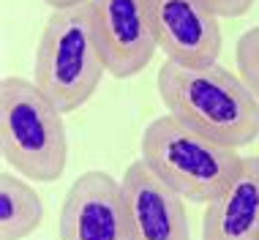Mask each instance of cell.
I'll list each match as a JSON object with an SVG mask.
<instances>
[{
	"label": "cell",
	"mask_w": 259,
	"mask_h": 240,
	"mask_svg": "<svg viewBox=\"0 0 259 240\" xmlns=\"http://www.w3.org/2000/svg\"><path fill=\"white\" fill-rule=\"evenodd\" d=\"M158 96L166 115L227 147H246L259 137V98L237 71L219 66L158 68Z\"/></svg>",
	"instance_id": "1"
},
{
	"label": "cell",
	"mask_w": 259,
	"mask_h": 240,
	"mask_svg": "<svg viewBox=\"0 0 259 240\" xmlns=\"http://www.w3.org/2000/svg\"><path fill=\"white\" fill-rule=\"evenodd\" d=\"M107 71L90 0L50 14L36 44L33 82L63 115L96 96Z\"/></svg>",
	"instance_id": "2"
},
{
	"label": "cell",
	"mask_w": 259,
	"mask_h": 240,
	"mask_svg": "<svg viewBox=\"0 0 259 240\" xmlns=\"http://www.w3.org/2000/svg\"><path fill=\"white\" fill-rule=\"evenodd\" d=\"M0 156L14 172L36 183H55L66 172L68 134L63 112L33 79L0 82Z\"/></svg>",
	"instance_id": "3"
},
{
	"label": "cell",
	"mask_w": 259,
	"mask_h": 240,
	"mask_svg": "<svg viewBox=\"0 0 259 240\" xmlns=\"http://www.w3.org/2000/svg\"><path fill=\"white\" fill-rule=\"evenodd\" d=\"M139 153L166 186L186 202L197 205L213 202L243 161L235 147L215 142L172 115L150 120L139 142Z\"/></svg>",
	"instance_id": "4"
},
{
	"label": "cell",
	"mask_w": 259,
	"mask_h": 240,
	"mask_svg": "<svg viewBox=\"0 0 259 240\" xmlns=\"http://www.w3.org/2000/svg\"><path fill=\"white\" fill-rule=\"evenodd\" d=\"M96 33L115 79H131L150 66L158 49L153 0H90Z\"/></svg>",
	"instance_id": "5"
},
{
	"label": "cell",
	"mask_w": 259,
	"mask_h": 240,
	"mask_svg": "<svg viewBox=\"0 0 259 240\" xmlns=\"http://www.w3.org/2000/svg\"><path fill=\"white\" fill-rule=\"evenodd\" d=\"M60 240H131L120 180L109 172H82L66 191L58 218Z\"/></svg>",
	"instance_id": "6"
},
{
	"label": "cell",
	"mask_w": 259,
	"mask_h": 240,
	"mask_svg": "<svg viewBox=\"0 0 259 240\" xmlns=\"http://www.w3.org/2000/svg\"><path fill=\"white\" fill-rule=\"evenodd\" d=\"M205 0H153L156 41L166 63L213 66L219 63L224 36L221 22Z\"/></svg>",
	"instance_id": "7"
},
{
	"label": "cell",
	"mask_w": 259,
	"mask_h": 240,
	"mask_svg": "<svg viewBox=\"0 0 259 240\" xmlns=\"http://www.w3.org/2000/svg\"><path fill=\"white\" fill-rule=\"evenodd\" d=\"M131 240H191L186 199L169 188L142 158L120 180Z\"/></svg>",
	"instance_id": "8"
},
{
	"label": "cell",
	"mask_w": 259,
	"mask_h": 240,
	"mask_svg": "<svg viewBox=\"0 0 259 240\" xmlns=\"http://www.w3.org/2000/svg\"><path fill=\"white\" fill-rule=\"evenodd\" d=\"M202 240H259V156H246L227 188L207 202Z\"/></svg>",
	"instance_id": "9"
},
{
	"label": "cell",
	"mask_w": 259,
	"mask_h": 240,
	"mask_svg": "<svg viewBox=\"0 0 259 240\" xmlns=\"http://www.w3.org/2000/svg\"><path fill=\"white\" fill-rule=\"evenodd\" d=\"M44 221V202L27 180L0 175V240H25Z\"/></svg>",
	"instance_id": "10"
},
{
	"label": "cell",
	"mask_w": 259,
	"mask_h": 240,
	"mask_svg": "<svg viewBox=\"0 0 259 240\" xmlns=\"http://www.w3.org/2000/svg\"><path fill=\"white\" fill-rule=\"evenodd\" d=\"M235 63H237V74L251 88V93L259 98V25L237 38Z\"/></svg>",
	"instance_id": "11"
},
{
	"label": "cell",
	"mask_w": 259,
	"mask_h": 240,
	"mask_svg": "<svg viewBox=\"0 0 259 240\" xmlns=\"http://www.w3.org/2000/svg\"><path fill=\"white\" fill-rule=\"evenodd\" d=\"M205 3L219 14L221 19H235V17L248 14L251 6H254V0H205Z\"/></svg>",
	"instance_id": "12"
},
{
	"label": "cell",
	"mask_w": 259,
	"mask_h": 240,
	"mask_svg": "<svg viewBox=\"0 0 259 240\" xmlns=\"http://www.w3.org/2000/svg\"><path fill=\"white\" fill-rule=\"evenodd\" d=\"M47 6H52L55 11L58 9H71V6H76V3H82V0H44Z\"/></svg>",
	"instance_id": "13"
}]
</instances>
